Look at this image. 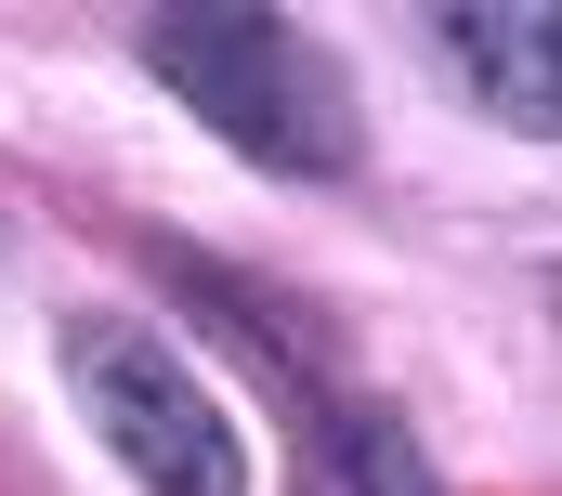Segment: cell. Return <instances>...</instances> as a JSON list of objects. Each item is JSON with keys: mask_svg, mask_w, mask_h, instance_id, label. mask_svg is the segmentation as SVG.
<instances>
[{"mask_svg": "<svg viewBox=\"0 0 562 496\" xmlns=\"http://www.w3.org/2000/svg\"><path fill=\"white\" fill-rule=\"evenodd\" d=\"M144 66L223 131L236 157H262V170H340L353 157V105H340L327 53L301 26H276V13H236V0L157 13L144 26Z\"/></svg>", "mask_w": 562, "mask_h": 496, "instance_id": "cell-1", "label": "cell"}, {"mask_svg": "<svg viewBox=\"0 0 562 496\" xmlns=\"http://www.w3.org/2000/svg\"><path fill=\"white\" fill-rule=\"evenodd\" d=\"M66 367H79V405H92V431L119 444V471H132L144 496H249L236 418L196 392V367H170V340L92 314V327L66 340Z\"/></svg>", "mask_w": 562, "mask_h": 496, "instance_id": "cell-2", "label": "cell"}, {"mask_svg": "<svg viewBox=\"0 0 562 496\" xmlns=\"http://www.w3.org/2000/svg\"><path fill=\"white\" fill-rule=\"evenodd\" d=\"M445 66L484 92V119H510V131H562V13H550V0L445 13Z\"/></svg>", "mask_w": 562, "mask_h": 496, "instance_id": "cell-3", "label": "cell"}, {"mask_svg": "<svg viewBox=\"0 0 562 496\" xmlns=\"http://www.w3.org/2000/svg\"><path fill=\"white\" fill-rule=\"evenodd\" d=\"M314 471H327V496H431L419 444H406L393 418H327V431H314Z\"/></svg>", "mask_w": 562, "mask_h": 496, "instance_id": "cell-4", "label": "cell"}]
</instances>
